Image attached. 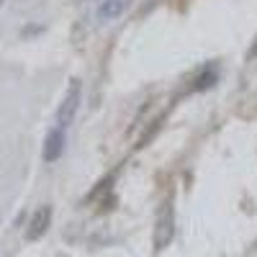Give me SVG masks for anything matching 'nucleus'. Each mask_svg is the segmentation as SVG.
Wrapping results in <instances>:
<instances>
[{
    "instance_id": "obj_1",
    "label": "nucleus",
    "mask_w": 257,
    "mask_h": 257,
    "mask_svg": "<svg viewBox=\"0 0 257 257\" xmlns=\"http://www.w3.org/2000/svg\"><path fill=\"white\" fill-rule=\"evenodd\" d=\"M80 100H82V88H80V80H72L70 82V88L67 93H64L62 98V105H59V111H57V126L64 128V126H70L77 108H80Z\"/></svg>"
},
{
    "instance_id": "obj_2",
    "label": "nucleus",
    "mask_w": 257,
    "mask_h": 257,
    "mask_svg": "<svg viewBox=\"0 0 257 257\" xmlns=\"http://www.w3.org/2000/svg\"><path fill=\"white\" fill-rule=\"evenodd\" d=\"M170 242H173V208L165 206L157 216V229H155V247L165 249Z\"/></svg>"
},
{
    "instance_id": "obj_3",
    "label": "nucleus",
    "mask_w": 257,
    "mask_h": 257,
    "mask_svg": "<svg viewBox=\"0 0 257 257\" xmlns=\"http://www.w3.org/2000/svg\"><path fill=\"white\" fill-rule=\"evenodd\" d=\"M64 152V128H52L44 139V160L47 162H57Z\"/></svg>"
},
{
    "instance_id": "obj_4",
    "label": "nucleus",
    "mask_w": 257,
    "mask_h": 257,
    "mask_svg": "<svg viewBox=\"0 0 257 257\" xmlns=\"http://www.w3.org/2000/svg\"><path fill=\"white\" fill-rule=\"evenodd\" d=\"M128 6H132V0H103L98 8V21L100 24H111V21L126 13Z\"/></svg>"
},
{
    "instance_id": "obj_5",
    "label": "nucleus",
    "mask_w": 257,
    "mask_h": 257,
    "mask_svg": "<svg viewBox=\"0 0 257 257\" xmlns=\"http://www.w3.org/2000/svg\"><path fill=\"white\" fill-rule=\"evenodd\" d=\"M49 219H52V208H49V206L39 208V211H36V216L31 219V226H29V239H39L41 234L47 231Z\"/></svg>"
},
{
    "instance_id": "obj_6",
    "label": "nucleus",
    "mask_w": 257,
    "mask_h": 257,
    "mask_svg": "<svg viewBox=\"0 0 257 257\" xmlns=\"http://www.w3.org/2000/svg\"><path fill=\"white\" fill-rule=\"evenodd\" d=\"M0 3H3V0H0Z\"/></svg>"
}]
</instances>
